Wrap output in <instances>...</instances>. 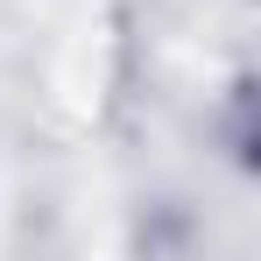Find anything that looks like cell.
<instances>
[{
	"instance_id": "1",
	"label": "cell",
	"mask_w": 261,
	"mask_h": 261,
	"mask_svg": "<svg viewBox=\"0 0 261 261\" xmlns=\"http://www.w3.org/2000/svg\"><path fill=\"white\" fill-rule=\"evenodd\" d=\"M219 134H226V155H233L240 170H254V148H261V127H254V78H233V85H226Z\"/></svg>"
}]
</instances>
